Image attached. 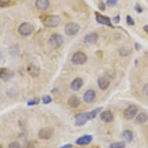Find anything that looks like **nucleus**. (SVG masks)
Instances as JSON below:
<instances>
[{"mask_svg":"<svg viewBox=\"0 0 148 148\" xmlns=\"http://www.w3.org/2000/svg\"><path fill=\"white\" fill-rule=\"evenodd\" d=\"M61 19L59 16H55V15H49L47 16L44 19L43 23L44 27H49V28H53L57 27L60 23H61Z\"/></svg>","mask_w":148,"mask_h":148,"instance_id":"obj_1","label":"nucleus"},{"mask_svg":"<svg viewBox=\"0 0 148 148\" xmlns=\"http://www.w3.org/2000/svg\"><path fill=\"white\" fill-rule=\"evenodd\" d=\"M48 42L52 48H59L64 44V38L60 34H53L50 36Z\"/></svg>","mask_w":148,"mask_h":148,"instance_id":"obj_2","label":"nucleus"},{"mask_svg":"<svg viewBox=\"0 0 148 148\" xmlns=\"http://www.w3.org/2000/svg\"><path fill=\"white\" fill-rule=\"evenodd\" d=\"M90 119H92L90 112H87V113H79V114L75 116V124L77 126H82L88 121H89Z\"/></svg>","mask_w":148,"mask_h":148,"instance_id":"obj_3","label":"nucleus"},{"mask_svg":"<svg viewBox=\"0 0 148 148\" xmlns=\"http://www.w3.org/2000/svg\"><path fill=\"white\" fill-rule=\"evenodd\" d=\"M88 57L85 53H83L82 51H77L73 54L72 58H71V61L73 64H77V65H81V64H84L87 61Z\"/></svg>","mask_w":148,"mask_h":148,"instance_id":"obj_4","label":"nucleus"},{"mask_svg":"<svg viewBox=\"0 0 148 148\" xmlns=\"http://www.w3.org/2000/svg\"><path fill=\"white\" fill-rule=\"evenodd\" d=\"M34 31V27L29 23H23L18 28V32L20 35L27 36H29Z\"/></svg>","mask_w":148,"mask_h":148,"instance_id":"obj_5","label":"nucleus"},{"mask_svg":"<svg viewBox=\"0 0 148 148\" xmlns=\"http://www.w3.org/2000/svg\"><path fill=\"white\" fill-rule=\"evenodd\" d=\"M80 29V26L74 22H70L67 23L64 27V32L68 36H74L78 33Z\"/></svg>","mask_w":148,"mask_h":148,"instance_id":"obj_6","label":"nucleus"},{"mask_svg":"<svg viewBox=\"0 0 148 148\" xmlns=\"http://www.w3.org/2000/svg\"><path fill=\"white\" fill-rule=\"evenodd\" d=\"M137 111H138V109L136 106H134V105L129 106L127 108L125 109L123 112V116L125 119H128V120L133 119L137 113Z\"/></svg>","mask_w":148,"mask_h":148,"instance_id":"obj_7","label":"nucleus"},{"mask_svg":"<svg viewBox=\"0 0 148 148\" xmlns=\"http://www.w3.org/2000/svg\"><path fill=\"white\" fill-rule=\"evenodd\" d=\"M53 135V130L48 127H45V128L41 129L38 133V136L40 139L42 140H49L51 139Z\"/></svg>","mask_w":148,"mask_h":148,"instance_id":"obj_8","label":"nucleus"},{"mask_svg":"<svg viewBox=\"0 0 148 148\" xmlns=\"http://www.w3.org/2000/svg\"><path fill=\"white\" fill-rule=\"evenodd\" d=\"M95 17H96V21L100 24L106 25L108 27H112L111 20L109 17L106 16H103V15L100 14L97 12H95Z\"/></svg>","mask_w":148,"mask_h":148,"instance_id":"obj_9","label":"nucleus"},{"mask_svg":"<svg viewBox=\"0 0 148 148\" xmlns=\"http://www.w3.org/2000/svg\"><path fill=\"white\" fill-rule=\"evenodd\" d=\"M14 76V72L8 68H3L0 70V78L4 81L10 80Z\"/></svg>","mask_w":148,"mask_h":148,"instance_id":"obj_10","label":"nucleus"},{"mask_svg":"<svg viewBox=\"0 0 148 148\" xmlns=\"http://www.w3.org/2000/svg\"><path fill=\"white\" fill-rule=\"evenodd\" d=\"M96 94L94 90L88 89L85 92V94L83 95V99L86 103H91L95 99Z\"/></svg>","mask_w":148,"mask_h":148,"instance_id":"obj_11","label":"nucleus"},{"mask_svg":"<svg viewBox=\"0 0 148 148\" xmlns=\"http://www.w3.org/2000/svg\"><path fill=\"white\" fill-rule=\"evenodd\" d=\"M93 140V137H92V135H83L81 137H79L78 139L76 140V144L81 146H84V145H87L88 143H90Z\"/></svg>","mask_w":148,"mask_h":148,"instance_id":"obj_12","label":"nucleus"},{"mask_svg":"<svg viewBox=\"0 0 148 148\" xmlns=\"http://www.w3.org/2000/svg\"><path fill=\"white\" fill-rule=\"evenodd\" d=\"M99 40V35L96 33H91L88 34L84 38V42L86 44H94L98 41Z\"/></svg>","mask_w":148,"mask_h":148,"instance_id":"obj_13","label":"nucleus"},{"mask_svg":"<svg viewBox=\"0 0 148 148\" xmlns=\"http://www.w3.org/2000/svg\"><path fill=\"white\" fill-rule=\"evenodd\" d=\"M109 85H110V82L105 76H101L98 79V85H99L100 89L102 90V91L106 90L109 88Z\"/></svg>","mask_w":148,"mask_h":148,"instance_id":"obj_14","label":"nucleus"},{"mask_svg":"<svg viewBox=\"0 0 148 148\" xmlns=\"http://www.w3.org/2000/svg\"><path fill=\"white\" fill-rule=\"evenodd\" d=\"M49 0H36L35 5L36 9L40 11H45L49 7Z\"/></svg>","mask_w":148,"mask_h":148,"instance_id":"obj_15","label":"nucleus"},{"mask_svg":"<svg viewBox=\"0 0 148 148\" xmlns=\"http://www.w3.org/2000/svg\"><path fill=\"white\" fill-rule=\"evenodd\" d=\"M100 119L105 123H111L113 121V115L109 110L103 111L100 114Z\"/></svg>","mask_w":148,"mask_h":148,"instance_id":"obj_16","label":"nucleus"},{"mask_svg":"<svg viewBox=\"0 0 148 148\" xmlns=\"http://www.w3.org/2000/svg\"><path fill=\"white\" fill-rule=\"evenodd\" d=\"M83 85V81L81 78H76L71 82L70 85L71 89L72 91H78Z\"/></svg>","mask_w":148,"mask_h":148,"instance_id":"obj_17","label":"nucleus"},{"mask_svg":"<svg viewBox=\"0 0 148 148\" xmlns=\"http://www.w3.org/2000/svg\"><path fill=\"white\" fill-rule=\"evenodd\" d=\"M68 106L71 108H77L80 106L81 104V101L80 99L76 96V95H72L71 96L69 99H68Z\"/></svg>","mask_w":148,"mask_h":148,"instance_id":"obj_18","label":"nucleus"},{"mask_svg":"<svg viewBox=\"0 0 148 148\" xmlns=\"http://www.w3.org/2000/svg\"><path fill=\"white\" fill-rule=\"evenodd\" d=\"M27 71L29 73V75L32 77H37V76L40 75V68L38 67H36V65H34V64H30V65L27 68Z\"/></svg>","mask_w":148,"mask_h":148,"instance_id":"obj_19","label":"nucleus"},{"mask_svg":"<svg viewBox=\"0 0 148 148\" xmlns=\"http://www.w3.org/2000/svg\"><path fill=\"white\" fill-rule=\"evenodd\" d=\"M122 137L125 140L126 142L127 143H131L133 140H134V134L131 130H126L122 133Z\"/></svg>","mask_w":148,"mask_h":148,"instance_id":"obj_20","label":"nucleus"},{"mask_svg":"<svg viewBox=\"0 0 148 148\" xmlns=\"http://www.w3.org/2000/svg\"><path fill=\"white\" fill-rule=\"evenodd\" d=\"M132 52V49L130 47H123L119 49V53L121 57H127L129 56Z\"/></svg>","mask_w":148,"mask_h":148,"instance_id":"obj_21","label":"nucleus"},{"mask_svg":"<svg viewBox=\"0 0 148 148\" xmlns=\"http://www.w3.org/2000/svg\"><path fill=\"white\" fill-rule=\"evenodd\" d=\"M147 120V116L144 112H141L136 117V122L137 123H144Z\"/></svg>","mask_w":148,"mask_h":148,"instance_id":"obj_22","label":"nucleus"},{"mask_svg":"<svg viewBox=\"0 0 148 148\" xmlns=\"http://www.w3.org/2000/svg\"><path fill=\"white\" fill-rule=\"evenodd\" d=\"M125 147H126V143L123 141L112 143L109 145V148H125Z\"/></svg>","mask_w":148,"mask_h":148,"instance_id":"obj_23","label":"nucleus"},{"mask_svg":"<svg viewBox=\"0 0 148 148\" xmlns=\"http://www.w3.org/2000/svg\"><path fill=\"white\" fill-rule=\"evenodd\" d=\"M42 101H43V103L45 105L50 104L51 102H52V99L50 95H44L42 98Z\"/></svg>","mask_w":148,"mask_h":148,"instance_id":"obj_24","label":"nucleus"},{"mask_svg":"<svg viewBox=\"0 0 148 148\" xmlns=\"http://www.w3.org/2000/svg\"><path fill=\"white\" fill-rule=\"evenodd\" d=\"M39 102H40L39 98H35V99H33L29 100V102H27V105H28L29 106H33L37 105Z\"/></svg>","mask_w":148,"mask_h":148,"instance_id":"obj_25","label":"nucleus"},{"mask_svg":"<svg viewBox=\"0 0 148 148\" xmlns=\"http://www.w3.org/2000/svg\"><path fill=\"white\" fill-rule=\"evenodd\" d=\"M126 23H127L129 26H134V25L135 24V22H134V19H133L131 16H130V15H128V16H126Z\"/></svg>","mask_w":148,"mask_h":148,"instance_id":"obj_26","label":"nucleus"},{"mask_svg":"<svg viewBox=\"0 0 148 148\" xmlns=\"http://www.w3.org/2000/svg\"><path fill=\"white\" fill-rule=\"evenodd\" d=\"M9 148H21V145L17 142H12L9 145Z\"/></svg>","mask_w":148,"mask_h":148,"instance_id":"obj_27","label":"nucleus"},{"mask_svg":"<svg viewBox=\"0 0 148 148\" xmlns=\"http://www.w3.org/2000/svg\"><path fill=\"white\" fill-rule=\"evenodd\" d=\"M117 0H106V3L107 5H109V6H114V5H116L117 4Z\"/></svg>","mask_w":148,"mask_h":148,"instance_id":"obj_28","label":"nucleus"},{"mask_svg":"<svg viewBox=\"0 0 148 148\" xmlns=\"http://www.w3.org/2000/svg\"><path fill=\"white\" fill-rule=\"evenodd\" d=\"M10 0H0V6L1 7H5L6 5L10 4Z\"/></svg>","mask_w":148,"mask_h":148,"instance_id":"obj_29","label":"nucleus"},{"mask_svg":"<svg viewBox=\"0 0 148 148\" xmlns=\"http://www.w3.org/2000/svg\"><path fill=\"white\" fill-rule=\"evenodd\" d=\"M112 21H113V23H114L115 24H118L119 23V21H120V16L118 15L116 16L113 17V18H112Z\"/></svg>","mask_w":148,"mask_h":148,"instance_id":"obj_30","label":"nucleus"},{"mask_svg":"<svg viewBox=\"0 0 148 148\" xmlns=\"http://www.w3.org/2000/svg\"><path fill=\"white\" fill-rule=\"evenodd\" d=\"M99 10H101V11H105V10H106L105 3H103L102 1H101L99 4Z\"/></svg>","mask_w":148,"mask_h":148,"instance_id":"obj_31","label":"nucleus"},{"mask_svg":"<svg viewBox=\"0 0 148 148\" xmlns=\"http://www.w3.org/2000/svg\"><path fill=\"white\" fill-rule=\"evenodd\" d=\"M135 10H136V11L138 13H141V12H143V9L141 8V6L139 4H136V5H135Z\"/></svg>","mask_w":148,"mask_h":148,"instance_id":"obj_32","label":"nucleus"},{"mask_svg":"<svg viewBox=\"0 0 148 148\" xmlns=\"http://www.w3.org/2000/svg\"><path fill=\"white\" fill-rule=\"evenodd\" d=\"M143 93H144L146 95H147L148 96V83L147 84H146V85L143 86Z\"/></svg>","mask_w":148,"mask_h":148,"instance_id":"obj_33","label":"nucleus"},{"mask_svg":"<svg viewBox=\"0 0 148 148\" xmlns=\"http://www.w3.org/2000/svg\"><path fill=\"white\" fill-rule=\"evenodd\" d=\"M141 48L140 44H138V43H135V49H136V51H140Z\"/></svg>","mask_w":148,"mask_h":148,"instance_id":"obj_34","label":"nucleus"},{"mask_svg":"<svg viewBox=\"0 0 148 148\" xmlns=\"http://www.w3.org/2000/svg\"><path fill=\"white\" fill-rule=\"evenodd\" d=\"M72 144H70V143H68V144H65V145L62 146L61 148H72Z\"/></svg>","mask_w":148,"mask_h":148,"instance_id":"obj_35","label":"nucleus"},{"mask_svg":"<svg viewBox=\"0 0 148 148\" xmlns=\"http://www.w3.org/2000/svg\"><path fill=\"white\" fill-rule=\"evenodd\" d=\"M143 30L148 34V25H146V26L143 27Z\"/></svg>","mask_w":148,"mask_h":148,"instance_id":"obj_36","label":"nucleus"},{"mask_svg":"<svg viewBox=\"0 0 148 148\" xmlns=\"http://www.w3.org/2000/svg\"><path fill=\"white\" fill-rule=\"evenodd\" d=\"M2 58H3V54H2V53H1V51H0V61L2 60Z\"/></svg>","mask_w":148,"mask_h":148,"instance_id":"obj_37","label":"nucleus"}]
</instances>
